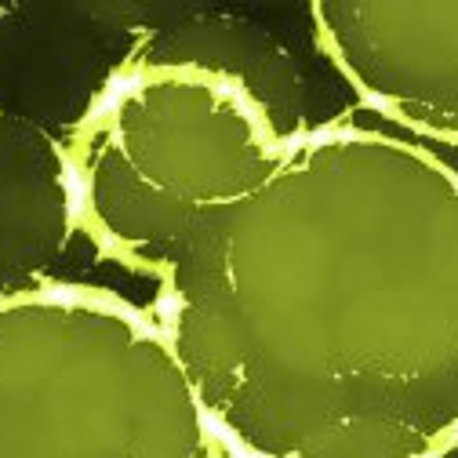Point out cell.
Returning <instances> with one entry per match:
<instances>
[{
  "mask_svg": "<svg viewBox=\"0 0 458 458\" xmlns=\"http://www.w3.org/2000/svg\"><path fill=\"white\" fill-rule=\"evenodd\" d=\"M313 26L371 109L458 146V4H313Z\"/></svg>",
  "mask_w": 458,
  "mask_h": 458,
  "instance_id": "obj_2",
  "label": "cell"
},
{
  "mask_svg": "<svg viewBox=\"0 0 458 458\" xmlns=\"http://www.w3.org/2000/svg\"><path fill=\"white\" fill-rule=\"evenodd\" d=\"M0 458H259L200 400L160 320L70 284L0 299Z\"/></svg>",
  "mask_w": 458,
  "mask_h": 458,
  "instance_id": "obj_1",
  "label": "cell"
}]
</instances>
